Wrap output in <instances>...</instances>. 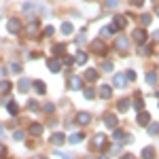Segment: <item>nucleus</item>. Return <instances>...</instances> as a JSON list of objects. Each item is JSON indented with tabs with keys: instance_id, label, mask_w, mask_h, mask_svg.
Masks as SVG:
<instances>
[{
	"instance_id": "nucleus-24",
	"label": "nucleus",
	"mask_w": 159,
	"mask_h": 159,
	"mask_svg": "<svg viewBox=\"0 0 159 159\" xmlns=\"http://www.w3.org/2000/svg\"><path fill=\"white\" fill-rule=\"evenodd\" d=\"M117 108H119V112H125V110L129 108V102L127 100H119L117 102Z\"/></svg>"
},
{
	"instance_id": "nucleus-46",
	"label": "nucleus",
	"mask_w": 159,
	"mask_h": 159,
	"mask_svg": "<svg viewBox=\"0 0 159 159\" xmlns=\"http://www.w3.org/2000/svg\"><path fill=\"white\" fill-rule=\"evenodd\" d=\"M129 2H132L134 7H142V4H144V0H129Z\"/></svg>"
},
{
	"instance_id": "nucleus-52",
	"label": "nucleus",
	"mask_w": 159,
	"mask_h": 159,
	"mask_svg": "<svg viewBox=\"0 0 159 159\" xmlns=\"http://www.w3.org/2000/svg\"><path fill=\"white\" fill-rule=\"evenodd\" d=\"M157 15H159V7H157Z\"/></svg>"
},
{
	"instance_id": "nucleus-10",
	"label": "nucleus",
	"mask_w": 159,
	"mask_h": 159,
	"mask_svg": "<svg viewBox=\"0 0 159 159\" xmlns=\"http://www.w3.org/2000/svg\"><path fill=\"white\" fill-rule=\"evenodd\" d=\"M47 68H49L51 72H60V70H61L60 60H55V57H53V60H49V61H47Z\"/></svg>"
},
{
	"instance_id": "nucleus-18",
	"label": "nucleus",
	"mask_w": 159,
	"mask_h": 159,
	"mask_svg": "<svg viewBox=\"0 0 159 159\" xmlns=\"http://www.w3.org/2000/svg\"><path fill=\"white\" fill-rule=\"evenodd\" d=\"M43 129H45V127H43L40 123H32V125H30V134H32V136H40V134H43Z\"/></svg>"
},
{
	"instance_id": "nucleus-31",
	"label": "nucleus",
	"mask_w": 159,
	"mask_h": 159,
	"mask_svg": "<svg viewBox=\"0 0 159 159\" xmlns=\"http://www.w3.org/2000/svg\"><path fill=\"white\" fill-rule=\"evenodd\" d=\"M34 89H36L38 93H45V91H47V87H45L43 81H36V83H34Z\"/></svg>"
},
{
	"instance_id": "nucleus-21",
	"label": "nucleus",
	"mask_w": 159,
	"mask_h": 159,
	"mask_svg": "<svg viewBox=\"0 0 159 159\" xmlns=\"http://www.w3.org/2000/svg\"><path fill=\"white\" fill-rule=\"evenodd\" d=\"M30 85H32V83H30L28 79H19V83H17L19 91H28V89H30Z\"/></svg>"
},
{
	"instance_id": "nucleus-49",
	"label": "nucleus",
	"mask_w": 159,
	"mask_h": 159,
	"mask_svg": "<svg viewBox=\"0 0 159 159\" xmlns=\"http://www.w3.org/2000/svg\"><path fill=\"white\" fill-rule=\"evenodd\" d=\"M121 159H134V155H129V153H125V155H121Z\"/></svg>"
},
{
	"instance_id": "nucleus-39",
	"label": "nucleus",
	"mask_w": 159,
	"mask_h": 159,
	"mask_svg": "<svg viewBox=\"0 0 159 159\" xmlns=\"http://www.w3.org/2000/svg\"><path fill=\"white\" fill-rule=\"evenodd\" d=\"M64 64H68V66L74 64V57H72V55H64Z\"/></svg>"
},
{
	"instance_id": "nucleus-53",
	"label": "nucleus",
	"mask_w": 159,
	"mask_h": 159,
	"mask_svg": "<svg viewBox=\"0 0 159 159\" xmlns=\"http://www.w3.org/2000/svg\"><path fill=\"white\" fill-rule=\"evenodd\" d=\"M43 159H47V157H43Z\"/></svg>"
},
{
	"instance_id": "nucleus-6",
	"label": "nucleus",
	"mask_w": 159,
	"mask_h": 159,
	"mask_svg": "<svg viewBox=\"0 0 159 159\" xmlns=\"http://www.w3.org/2000/svg\"><path fill=\"white\" fill-rule=\"evenodd\" d=\"M98 93H100V98L108 100V98H112V87H110V85H102L98 89Z\"/></svg>"
},
{
	"instance_id": "nucleus-44",
	"label": "nucleus",
	"mask_w": 159,
	"mask_h": 159,
	"mask_svg": "<svg viewBox=\"0 0 159 159\" xmlns=\"http://www.w3.org/2000/svg\"><path fill=\"white\" fill-rule=\"evenodd\" d=\"M28 108L30 110H38V104L36 102H28Z\"/></svg>"
},
{
	"instance_id": "nucleus-19",
	"label": "nucleus",
	"mask_w": 159,
	"mask_h": 159,
	"mask_svg": "<svg viewBox=\"0 0 159 159\" xmlns=\"http://www.w3.org/2000/svg\"><path fill=\"white\" fill-rule=\"evenodd\" d=\"M74 32V28H72V24L70 21H66V24H61V34H66V36H70Z\"/></svg>"
},
{
	"instance_id": "nucleus-15",
	"label": "nucleus",
	"mask_w": 159,
	"mask_h": 159,
	"mask_svg": "<svg viewBox=\"0 0 159 159\" xmlns=\"http://www.w3.org/2000/svg\"><path fill=\"white\" fill-rule=\"evenodd\" d=\"M70 87H72L74 91L83 89V81H81V76H70Z\"/></svg>"
},
{
	"instance_id": "nucleus-34",
	"label": "nucleus",
	"mask_w": 159,
	"mask_h": 159,
	"mask_svg": "<svg viewBox=\"0 0 159 159\" xmlns=\"http://www.w3.org/2000/svg\"><path fill=\"white\" fill-rule=\"evenodd\" d=\"M138 53H140V55H148V53H151V47H142V45H140V47H138Z\"/></svg>"
},
{
	"instance_id": "nucleus-26",
	"label": "nucleus",
	"mask_w": 159,
	"mask_h": 159,
	"mask_svg": "<svg viewBox=\"0 0 159 159\" xmlns=\"http://www.w3.org/2000/svg\"><path fill=\"white\" fill-rule=\"evenodd\" d=\"M148 134H151V136H157L159 134V123H148Z\"/></svg>"
},
{
	"instance_id": "nucleus-30",
	"label": "nucleus",
	"mask_w": 159,
	"mask_h": 159,
	"mask_svg": "<svg viewBox=\"0 0 159 159\" xmlns=\"http://www.w3.org/2000/svg\"><path fill=\"white\" fill-rule=\"evenodd\" d=\"M9 112H11L13 117H15V115H17V112H19V106H17V104H15V102H13V100H9Z\"/></svg>"
},
{
	"instance_id": "nucleus-35",
	"label": "nucleus",
	"mask_w": 159,
	"mask_h": 159,
	"mask_svg": "<svg viewBox=\"0 0 159 159\" xmlns=\"http://www.w3.org/2000/svg\"><path fill=\"white\" fill-rule=\"evenodd\" d=\"M102 70H104V72H112V64H110V61H104V64H102Z\"/></svg>"
},
{
	"instance_id": "nucleus-12",
	"label": "nucleus",
	"mask_w": 159,
	"mask_h": 159,
	"mask_svg": "<svg viewBox=\"0 0 159 159\" xmlns=\"http://www.w3.org/2000/svg\"><path fill=\"white\" fill-rule=\"evenodd\" d=\"M91 51H93V53H104L106 47H104V43L98 38V40H93V43H91Z\"/></svg>"
},
{
	"instance_id": "nucleus-51",
	"label": "nucleus",
	"mask_w": 159,
	"mask_h": 159,
	"mask_svg": "<svg viewBox=\"0 0 159 159\" xmlns=\"http://www.w3.org/2000/svg\"><path fill=\"white\" fill-rule=\"evenodd\" d=\"M100 159H110V157L108 155H100Z\"/></svg>"
},
{
	"instance_id": "nucleus-4",
	"label": "nucleus",
	"mask_w": 159,
	"mask_h": 159,
	"mask_svg": "<svg viewBox=\"0 0 159 159\" xmlns=\"http://www.w3.org/2000/svg\"><path fill=\"white\" fill-rule=\"evenodd\" d=\"M132 36H134V40L138 43V45H142V43L147 40V30H144V28H138V30H134Z\"/></svg>"
},
{
	"instance_id": "nucleus-25",
	"label": "nucleus",
	"mask_w": 159,
	"mask_h": 159,
	"mask_svg": "<svg viewBox=\"0 0 159 159\" xmlns=\"http://www.w3.org/2000/svg\"><path fill=\"white\" fill-rule=\"evenodd\" d=\"M11 91V83L9 81H0V93H9Z\"/></svg>"
},
{
	"instance_id": "nucleus-38",
	"label": "nucleus",
	"mask_w": 159,
	"mask_h": 159,
	"mask_svg": "<svg viewBox=\"0 0 159 159\" xmlns=\"http://www.w3.org/2000/svg\"><path fill=\"white\" fill-rule=\"evenodd\" d=\"M11 70H13V72H21V64H17V61L11 64Z\"/></svg>"
},
{
	"instance_id": "nucleus-17",
	"label": "nucleus",
	"mask_w": 159,
	"mask_h": 159,
	"mask_svg": "<svg viewBox=\"0 0 159 159\" xmlns=\"http://www.w3.org/2000/svg\"><path fill=\"white\" fill-rule=\"evenodd\" d=\"M64 140H66V136L61 134V132H55V134L51 136V142H53V144H57V147L64 144Z\"/></svg>"
},
{
	"instance_id": "nucleus-14",
	"label": "nucleus",
	"mask_w": 159,
	"mask_h": 159,
	"mask_svg": "<svg viewBox=\"0 0 159 159\" xmlns=\"http://www.w3.org/2000/svg\"><path fill=\"white\" fill-rule=\"evenodd\" d=\"M112 24H115V28H117V30H121V28H125V25H127V17H123V15H117Z\"/></svg>"
},
{
	"instance_id": "nucleus-29",
	"label": "nucleus",
	"mask_w": 159,
	"mask_h": 159,
	"mask_svg": "<svg viewBox=\"0 0 159 159\" xmlns=\"http://www.w3.org/2000/svg\"><path fill=\"white\" fill-rule=\"evenodd\" d=\"M66 53V45H55L53 47V55H64Z\"/></svg>"
},
{
	"instance_id": "nucleus-28",
	"label": "nucleus",
	"mask_w": 159,
	"mask_h": 159,
	"mask_svg": "<svg viewBox=\"0 0 159 159\" xmlns=\"http://www.w3.org/2000/svg\"><path fill=\"white\" fill-rule=\"evenodd\" d=\"M112 138H115V140H129V138L123 134L121 129H117V127H115V134H112Z\"/></svg>"
},
{
	"instance_id": "nucleus-27",
	"label": "nucleus",
	"mask_w": 159,
	"mask_h": 159,
	"mask_svg": "<svg viewBox=\"0 0 159 159\" xmlns=\"http://www.w3.org/2000/svg\"><path fill=\"white\" fill-rule=\"evenodd\" d=\"M21 9H24V13H34L36 4H34V2H24V7H21Z\"/></svg>"
},
{
	"instance_id": "nucleus-9",
	"label": "nucleus",
	"mask_w": 159,
	"mask_h": 159,
	"mask_svg": "<svg viewBox=\"0 0 159 159\" xmlns=\"http://www.w3.org/2000/svg\"><path fill=\"white\" fill-rule=\"evenodd\" d=\"M125 83H127L125 74H115V81H112V85H115V87H119V89H123V87H125Z\"/></svg>"
},
{
	"instance_id": "nucleus-48",
	"label": "nucleus",
	"mask_w": 159,
	"mask_h": 159,
	"mask_svg": "<svg viewBox=\"0 0 159 159\" xmlns=\"http://www.w3.org/2000/svg\"><path fill=\"white\" fill-rule=\"evenodd\" d=\"M119 0H106V7H117Z\"/></svg>"
},
{
	"instance_id": "nucleus-13",
	"label": "nucleus",
	"mask_w": 159,
	"mask_h": 159,
	"mask_svg": "<svg viewBox=\"0 0 159 159\" xmlns=\"http://www.w3.org/2000/svg\"><path fill=\"white\" fill-rule=\"evenodd\" d=\"M155 157H157V153H155L153 147H144L142 148V159H155Z\"/></svg>"
},
{
	"instance_id": "nucleus-50",
	"label": "nucleus",
	"mask_w": 159,
	"mask_h": 159,
	"mask_svg": "<svg viewBox=\"0 0 159 159\" xmlns=\"http://www.w3.org/2000/svg\"><path fill=\"white\" fill-rule=\"evenodd\" d=\"M153 38H155V40H159V30H155V32H153Z\"/></svg>"
},
{
	"instance_id": "nucleus-32",
	"label": "nucleus",
	"mask_w": 159,
	"mask_h": 159,
	"mask_svg": "<svg viewBox=\"0 0 159 159\" xmlns=\"http://www.w3.org/2000/svg\"><path fill=\"white\" fill-rule=\"evenodd\" d=\"M147 83H148V85H155V83H157V74H155V72H148L147 74Z\"/></svg>"
},
{
	"instance_id": "nucleus-2",
	"label": "nucleus",
	"mask_w": 159,
	"mask_h": 159,
	"mask_svg": "<svg viewBox=\"0 0 159 159\" xmlns=\"http://www.w3.org/2000/svg\"><path fill=\"white\" fill-rule=\"evenodd\" d=\"M74 121L79 123V125H87V123H91V112H85V110L76 112V115H74Z\"/></svg>"
},
{
	"instance_id": "nucleus-22",
	"label": "nucleus",
	"mask_w": 159,
	"mask_h": 159,
	"mask_svg": "<svg viewBox=\"0 0 159 159\" xmlns=\"http://www.w3.org/2000/svg\"><path fill=\"white\" fill-rule=\"evenodd\" d=\"M83 96H85L87 100H93L96 98V89H93V87H85V89H83Z\"/></svg>"
},
{
	"instance_id": "nucleus-5",
	"label": "nucleus",
	"mask_w": 159,
	"mask_h": 159,
	"mask_svg": "<svg viewBox=\"0 0 159 159\" xmlns=\"http://www.w3.org/2000/svg\"><path fill=\"white\" fill-rule=\"evenodd\" d=\"M136 121H138V125H148L151 123V115H148L147 110H140L138 117H136Z\"/></svg>"
},
{
	"instance_id": "nucleus-8",
	"label": "nucleus",
	"mask_w": 159,
	"mask_h": 159,
	"mask_svg": "<svg viewBox=\"0 0 159 159\" xmlns=\"http://www.w3.org/2000/svg\"><path fill=\"white\" fill-rule=\"evenodd\" d=\"M104 125H106L108 129H115V127H117V115H106V117H104Z\"/></svg>"
},
{
	"instance_id": "nucleus-11",
	"label": "nucleus",
	"mask_w": 159,
	"mask_h": 159,
	"mask_svg": "<svg viewBox=\"0 0 159 159\" xmlns=\"http://www.w3.org/2000/svg\"><path fill=\"white\" fill-rule=\"evenodd\" d=\"M115 47H117L119 51H127V47H129V40H127L125 36H119V38H117V45H115Z\"/></svg>"
},
{
	"instance_id": "nucleus-47",
	"label": "nucleus",
	"mask_w": 159,
	"mask_h": 159,
	"mask_svg": "<svg viewBox=\"0 0 159 159\" xmlns=\"http://www.w3.org/2000/svg\"><path fill=\"white\" fill-rule=\"evenodd\" d=\"M53 32H55V30H53L51 25H47V30H45V34H47V36H53Z\"/></svg>"
},
{
	"instance_id": "nucleus-3",
	"label": "nucleus",
	"mask_w": 159,
	"mask_h": 159,
	"mask_svg": "<svg viewBox=\"0 0 159 159\" xmlns=\"http://www.w3.org/2000/svg\"><path fill=\"white\" fill-rule=\"evenodd\" d=\"M7 28H9V32H11V34H17V32L21 30V21H19L17 17H13V19L7 21Z\"/></svg>"
},
{
	"instance_id": "nucleus-40",
	"label": "nucleus",
	"mask_w": 159,
	"mask_h": 159,
	"mask_svg": "<svg viewBox=\"0 0 159 159\" xmlns=\"http://www.w3.org/2000/svg\"><path fill=\"white\" fill-rule=\"evenodd\" d=\"M13 138H15V140H24L25 134H24V132H15V134H13Z\"/></svg>"
},
{
	"instance_id": "nucleus-16",
	"label": "nucleus",
	"mask_w": 159,
	"mask_h": 159,
	"mask_svg": "<svg viewBox=\"0 0 159 159\" xmlns=\"http://www.w3.org/2000/svg\"><path fill=\"white\" fill-rule=\"evenodd\" d=\"M115 32H117V28H115V24H112V25H104V28L100 30V36L104 38V36H110V34H115Z\"/></svg>"
},
{
	"instance_id": "nucleus-37",
	"label": "nucleus",
	"mask_w": 159,
	"mask_h": 159,
	"mask_svg": "<svg viewBox=\"0 0 159 159\" xmlns=\"http://www.w3.org/2000/svg\"><path fill=\"white\" fill-rule=\"evenodd\" d=\"M55 157H60V159H74L72 155H66V153H60V151H55Z\"/></svg>"
},
{
	"instance_id": "nucleus-45",
	"label": "nucleus",
	"mask_w": 159,
	"mask_h": 159,
	"mask_svg": "<svg viewBox=\"0 0 159 159\" xmlns=\"http://www.w3.org/2000/svg\"><path fill=\"white\" fill-rule=\"evenodd\" d=\"M53 110H55L53 104H45V112H53Z\"/></svg>"
},
{
	"instance_id": "nucleus-1",
	"label": "nucleus",
	"mask_w": 159,
	"mask_h": 159,
	"mask_svg": "<svg viewBox=\"0 0 159 159\" xmlns=\"http://www.w3.org/2000/svg\"><path fill=\"white\" fill-rule=\"evenodd\" d=\"M106 147H108V138L104 134H96L91 138V148H93V151H104Z\"/></svg>"
},
{
	"instance_id": "nucleus-42",
	"label": "nucleus",
	"mask_w": 159,
	"mask_h": 159,
	"mask_svg": "<svg viewBox=\"0 0 159 159\" xmlns=\"http://www.w3.org/2000/svg\"><path fill=\"white\" fill-rule=\"evenodd\" d=\"M140 21H142L144 25H148V24H151V15H142V19H140Z\"/></svg>"
},
{
	"instance_id": "nucleus-41",
	"label": "nucleus",
	"mask_w": 159,
	"mask_h": 159,
	"mask_svg": "<svg viewBox=\"0 0 159 159\" xmlns=\"http://www.w3.org/2000/svg\"><path fill=\"white\" fill-rule=\"evenodd\" d=\"M4 157H7V147L0 144V159H4Z\"/></svg>"
},
{
	"instance_id": "nucleus-20",
	"label": "nucleus",
	"mask_w": 159,
	"mask_h": 159,
	"mask_svg": "<svg viewBox=\"0 0 159 159\" xmlns=\"http://www.w3.org/2000/svg\"><path fill=\"white\" fill-rule=\"evenodd\" d=\"M85 79L89 81V83H96V81H98V70H87Z\"/></svg>"
},
{
	"instance_id": "nucleus-23",
	"label": "nucleus",
	"mask_w": 159,
	"mask_h": 159,
	"mask_svg": "<svg viewBox=\"0 0 159 159\" xmlns=\"http://www.w3.org/2000/svg\"><path fill=\"white\" fill-rule=\"evenodd\" d=\"M74 60H76V64H79V66H83V64L87 61V53H85V51H79Z\"/></svg>"
},
{
	"instance_id": "nucleus-33",
	"label": "nucleus",
	"mask_w": 159,
	"mask_h": 159,
	"mask_svg": "<svg viewBox=\"0 0 159 159\" xmlns=\"http://www.w3.org/2000/svg\"><path fill=\"white\" fill-rule=\"evenodd\" d=\"M68 140H70L72 144H79V142L83 140V134H72V136H70V138H68Z\"/></svg>"
},
{
	"instance_id": "nucleus-7",
	"label": "nucleus",
	"mask_w": 159,
	"mask_h": 159,
	"mask_svg": "<svg viewBox=\"0 0 159 159\" xmlns=\"http://www.w3.org/2000/svg\"><path fill=\"white\" fill-rule=\"evenodd\" d=\"M38 30H40L38 21H32V24H28V28H25V34H28V36H36Z\"/></svg>"
},
{
	"instance_id": "nucleus-36",
	"label": "nucleus",
	"mask_w": 159,
	"mask_h": 159,
	"mask_svg": "<svg viewBox=\"0 0 159 159\" xmlns=\"http://www.w3.org/2000/svg\"><path fill=\"white\" fill-rule=\"evenodd\" d=\"M134 106H136L138 110H142V106H144V102H142V98H136V100H134Z\"/></svg>"
},
{
	"instance_id": "nucleus-43",
	"label": "nucleus",
	"mask_w": 159,
	"mask_h": 159,
	"mask_svg": "<svg viewBox=\"0 0 159 159\" xmlns=\"http://www.w3.org/2000/svg\"><path fill=\"white\" fill-rule=\"evenodd\" d=\"M125 76H127V81H134V79H136V72H134V70H127V74H125Z\"/></svg>"
}]
</instances>
